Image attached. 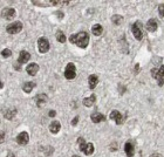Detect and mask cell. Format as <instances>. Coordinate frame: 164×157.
I'll list each match as a JSON object with an SVG mask.
<instances>
[{"mask_svg": "<svg viewBox=\"0 0 164 157\" xmlns=\"http://www.w3.org/2000/svg\"><path fill=\"white\" fill-rule=\"evenodd\" d=\"M55 115H56V113H55V111H54V110H52V111H51V113H49V116H51V117H54V116H55Z\"/></svg>", "mask_w": 164, "mask_h": 157, "instance_id": "31", "label": "cell"}, {"mask_svg": "<svg viewBox=\"0 0 164 157\" xmlns=\"http://www.w3.org/2000/svg\"><path fill=\"white\" fill-rule=\"evenodd\" d=\"M78 142H79V146H80V150L83 151V150H84V148H86V146H87V143L84 142V140H83L82 137H80V138L78 140Z\"/></svg>", "mask_w": 164, "mask_h": 157, "instance_id": "25", "label": "cell"}, {"mask_svg": "<svg viewBox=\"0 0 164 157\" xmlns=\"http://www.w3.org/2000/svg\"><path fill=\"white\" fill-rule=\"evenodd\" d=\"M26 72L29 74V75H32V76H34L38 72H39V65L38 64H29L27 67H26Z\"/></svg>", "mask_w": 164, "mask_h": 157, "instance_id": "10", "label": "cell"}, {"mask_svg": "<svg viewBox=\"0 0 164 157\" xmlns=\"http://www.w3.org/2000/svg\"><path fill=\"white\" fill-rule=\"evenodd\" d=\"M72 157H80V156H78V155H74V156H72Z\"/></svg>", "mask_w": 164, "mask_h": 157, "instance_id": "35", "label": "cell"}, {"mask_svg": "<svg viewBox=\"0 0 164 157\" xmlns=\"http://www.w3.org/2000/svg\"><path fill=\"white\" fill-rule=\"evenodd\" d=\"M34 87H35V83H34V82H26V83L22 86V90H24L25 93L29 94Z\"/></svg>", "mask_w": 164, "mask_h": 157, "instance_id": "19", "label": "cell"}, {"mask_svg": "<svg viewBox=\"0 0 164 157\" xmlns=\"http://www.w3.org/2000/svg\"><path fill=\"white\" fill-rule=\"evenodd\" d=\"M83 153H84L87 156L91 155V154L94 153V144H93V143H87V146H86V148H84Z\"/></svg>", "mask_w": 164, "mask_h": 157, "instance_id": "20", "label": "cell"}, {"mask_svg": "<svg viewBox=\"0 0 164 157\" xmlns=\"http://www.w3.org/2000/svg\"><path fill=\"white\" fill-rule=\"evenodd\" d=\"M111 21L115 24V25H121L122 21H123V18L121 15H113L111 16Z\"/></svg>", "mask_w": 164, "mask_h": 157, "instance_id": "23", "label": "cell"}, {"mask_svg": "<svg viewBox=\"0 0 164 157\" xmlns=\"http://www.w3.org/2000/svg\"><path fill=\"white\" fill-rule=\"evenodd\" d=\"M7 157H15V155H13V154H12V153H9V154H8V155H7Z\"/></svg>", "mask_w": 164, "mask_h": 157, "instance_id": "34", "label": "cell"}, {"mask_svg": "<svg viewBox=\"0 0 164 157\" xmlns=\"http://www.w3.org/2000/svg\"><path fill=\"white\" fill-rule=\"evenodd\" d=\"M131 31H133V34L134 36L137 39V40H142V36H143V33L141 31V27H140V22H136L131 27Z\"/></svg>", "mask_w": 164, "mask_h": 157, "instance_id": "7", "label": "cell"}, {"mask_svg": "<svg viewBox=\"0 0 164 157\" xmlns=\"http://www.w3.org/2000/svg\"><path fill=\"white\" fill-rule=\"evenodd\" d=\"M69 41L72 44H75L80 48H86L89 45V35L87 32H79L76 34H72L69 36Z\"/></svg>", "mask_w": 164, "mask_h": 157, "instance_id": "1", "label": "cell"}, {"mask_svg": "<svg viewBox=\"0 0 164 157\" xmlns=\"http://www.w3.org/2000/svg\"><path fill=\"white\" fill-rule=\"evenodd\" d=\"M78 122H79V116H75V117L73 118V121H72V126H76Z\"/></svg>", "mask_w": 164, "mask_h": 157, "instance_id": "29", "label": "cell"}, {"mask_svg": "<svg viewBox=\"0 0 164 157\" xmlns=\"http://www.w3.org/2000/svg\"><path fill=\"white\" fill-rule=\"evenodd\" d=\"M158 13H160V15L164 18V4H161L160 6H158Z\"/></svg>", "mask_w": 164, "mask_h": 157, "instance_id": "28", "label": "cell"}, {"mask_svg": "<svg viewBox=\"0 0 164 157\" xmlns=\"http://www.w3.org/2000/svg\"><path fill=\"white\" fill-rule=\"evenodd\" d=\"M34 5H40V6H48L51 5V1H33Z\"/></svg>", "mask_w": 164, "mask_h": 157, "instance_id": "27", "label": "cell"}, {"mask_svg": "<svg viewBox=\"0 0 164 157\" xmlns=\"http://www.w3.org/2000/svg\"><path fill=\"white\" fill-rule=\"evenodd\" d=\"M124 151H125V154H127V156H128V157H133V156H134V154H135L134 146H133L131 143L127 142V143L124 144Z\"/></svg>", "mask_w": 164, "mask_h": 157, "instance_id": "14", "label": "cell"}, {"mask_svg": "<svg viewBox=\"0 0 164 157\" xmlns=\"http://www.w3.org/2000/svg\"><path fill=\"white\" fill-rule=\"evenodd\" d=\"M4 138H5V134H4V130L1 131V143L4 142Z\"/></svg>", "mask_w": 164, "mask_h": 157, "instance_id": "33", "label": "cell"}, {"mask_svg": "<svg viewBox=\"0 0 164 157\" xmlns=\"http://www.w3.org/2000/svg\"><path fill=\"white\" fill-rule=\"evenodd\" d=\"M95 101H96L95 95H91L90 97H86V98H83L82 103H83V106H86V107H91V106H94Z\"/></svg>", "mask_w": 164, "mask_h": 157, "instance_id": "17", "label": "cell"}, {"mask_svg": "<svg viewBox=\"0 0 164 157\" xmlns=\"http://www.w3.org/2000/svg\"><path fill=\"white\" fill-rule=\"evenodd\" d=\"M90 118H91V121H93L94 123H100V122H102V121L106 120L104 115H102V114H100V113H93L91 116H90Z\"/></svg>", "mask_w": 164, "mask_h": 157, "instance_id": "12", "label": "cell"}, {"mask_svg": "<svg viewBox=\"0 0 164 157\" xmlns=\"http://www.w3.org/2000/svg\"><path fill=\"white\" fill-rule=\"evenodd\" d=\"M76 76V67H75V65L74 64H68L67 66H66V69H65V78H67V80H73V78H75Z\"/></svg>", "mask_w": 164, "mask_h": 157, "instance_id": "3", "label": "cell"}, {"mask_svg": "<svg viewBox=\"0 0 164 157\" xmlns=\"http://www.w3.org/2000/svg\"><path fill=\"white\" fill-rule=\"evenodd\" d=\"M28 141H29V136H28V134L26 131H22L16 136V142L20 146H26L28 143Z\"/></svg>", "mask_w": 164, "mask_h": 157, "instance_id": "6", "label": "cell"}, {"mask_svg": "<svg viewBox=\"0 0 164 157\" xmlns=\"http://www.w3.org/2000/svg\"><path fill=\"white\" fill-rule=\"evenodd\" d=\"M38 47H39V52L40 53H47L49 51V42L47 39L45 38H40L38 40Z\"/></svg>", "mask_w": 164, "mask_h": 157, "instance_id": "5", "label": "cell"}, {"mask_svg": "<svg viewBox=\"0 0 164 157\" xmlns=\"http://www.w3.org/2000/svg\"><path fill=\"white\" fill-rule=\"evenodd\" d=\"M22 29V24L20 21H15V22H12L11 25H8L6 27V32L8 34H16L19 32H21Z\"/></svg>", "mask_w": 164, "mask_h": 157, "instance_id": "4", "label": "cell"}, {"mask_svg": "<svg viewBox=\"0 0 164 157\" xmlns=\"http://www.w3.org/2000/svg\"><path fill=\"white\" fill-rule=\"evenodd\" d=\"M13 67H14V68H15L16 71H20V69H21V67H20V64H19L18 61H16V62H14V65H13Z\"/></svg>", "mask_w": 164, "mask_h": 157, "instance_id": "30", "label": "cell"}, {"mask_svg": "<svg viewBox=\"0 0 164 157\" xmlns=\"http://www.w3.org/2000/svg\"><path fill=\"white\" fill-rule=\"evenodd\" d=\"M56 40H58L59 42H61V44L66 42V36H65V33H63V32H61V31H59V32L56 33Z\"/></svg>", "mask_w": 164, "mask_h": 157, "instance_id": "22", "label": "cell"}, {"mask_svg": "<svg viewBox=\"0 0 164 157\" xmlns=\"http://www.w3.org/2000/svg\"><path fill=\"white\" fill-rule=\"evenodd\" d=\"M109 117H110V120H114V121L116 122V124H122L123 121H124V118L122 117V115H121L120 111H117V110H113Z\"/></svg>", "mask_w": 164, "mask_h": 157, "instance_id": "9", "label": "cell"}, {"mask_svg": "<svg viewBox=\"0 0 164 157\" xmlns=\"http://www.w3.org/2000/svg\"><path fill=\"white\" fill-rule=\"evenodd\" d=\"M88 82H89V88H90V89H94V88L97 86V83H98V76L95 75V74L90 75V76L88 78Z\"/></svg>", "mask_w": 164, "mask_h": 157, "instance_id": "15", "label": "cell"}, {"mask_svg": "<svg viewBox=\"0 0 164 157\" xmlns=\"http://www.w3.org/2000/svg\"><path fill=\"white\" fill-rule=\"evenodd\" d=\"M150 157H163V156H162L161 154H153Z\"/></svg>", "mask_w": 164, "mask_h": 157, "instance_id": "32", "label": "cell"}, {"mask_svg": "<svg viewBox=\"0 0 164 157\" xmlns=\"http://www.w3.org/2000/svg\"><path fill=\"white\" fill-rule=\"evenodd\" d=\"M149 32H155L157 29V21L155 19H150L148 22H147V27H145Z\"/></svg>", "mask_w": 164, "mask_h": 157, "instance_id": "16", "label": "cell"}, {"mask_svg": "<svg viewBox=\"0 0 164 157\" xmlns=\"http://www.w3.org/2000/svg\"><path fill=\"white\" fill-rule=\"evenodd\" d=\"M15 115H16V109H9L5 113V117L7 120H13Z\"/></svg>", "mask_w": 164, "mask_h": 157, "instance_id": "21", "label": "cell"}, {"mask_svg": "<svg viewBox=\"0 0 164 157\" xmlns=\"http://www.w3.org/2000/svg\"><path fill=\"white\" fill-rule=\"evenodd\" d=\"M102 32H103V27L101 25H98V24H96V25H94L91 27V33L94 35H96V36H100L102 34Z\"/></svg>", "mask_w": 164, "mask_h": 157, "instance_id": "18", "label": "cell"}, {"mask_svg": "<svg viewBox=\"0 0 164 157\" xmlns=\"http://www.w3.org/2000/svg\"><path fill=\"white\" fill-rule=\"evenodd\" d=\"M151 75L153 78H156L158 81V86H163L164 84V66L161 68H153L151 69Z\"/></svg>", "mask_w": 164, "mask_h": 157, "instance_id": "2", "label": "cell"}, {"mask_svg": "<svg viewBox=\"0 0 164 157\" xmlns=\"http://www.w3.org/2000/svg\"><path fill=\"white\" fill-rule=\"evenodd\" d=\"M14 16H15V9H14V8L8 7V8H6V9L4 11V18H5L6 20H11V19H13Z\"/></svg>", "mask_w": 164, "mask_h": 157, "instance_id": "11", "label": "cell"}, {"mask_svg": "<svg viewBox=\"0 0 164 157\" xmlns=\"http://www.w3.org/2000/svg\"><path fill=\"white\" fill-rule=\"evenodd\" d=\"M46 101H47V96H46V95H38V96H36L38 106H40L41 103H45Z\"/></svg>", "mask_w": 164, "mask_h": 157, "instance_id": "24", "label": "cell"}, {"mask_svg": "<svg viewBox=\"0 0 164 157\" xmlns=\"http://www.w3.org/2000/svg\"><path fill=\"white\" fill-rule=\"evenodd\" d=\"M60 128H61L60 122H59V121H53V122L51 123V126H49V131H51L52 134H58L59 130H60Z\"/></svg>", "mask_w": 164, "mask_h": 157, "instance_id": "13", "label": "cell"}, {"mask_svg": "<svg viewBox=\"0 0 164 157\" xmlns=\"http://www.w3.org/2000/svg\"><path fill=\"white\" fill-rule=\"evenodd\" d=\"M1 55H2L4 58H9V56L12 55V52H11L9 49H2V52H1Z\"/></svg>", "mask_w": 164, "mask_h": 157, "instance_id": "26", "label": "cell"}, {"mask_svg": "<svg viewBox=\"0 0 164 157\" xmlns=\"http://www.w3.org/2000/svg\"><path fill=\"white\" fill-rule=\"evenodd\" d=\"M29 59H31V54L27 51H21L19 54V58H18V62L20 65H25Z\"/></svg>", "mask_w": 164, "mask_h": 157, "instance_id": "8", "label": "cell"}]
</instances>
